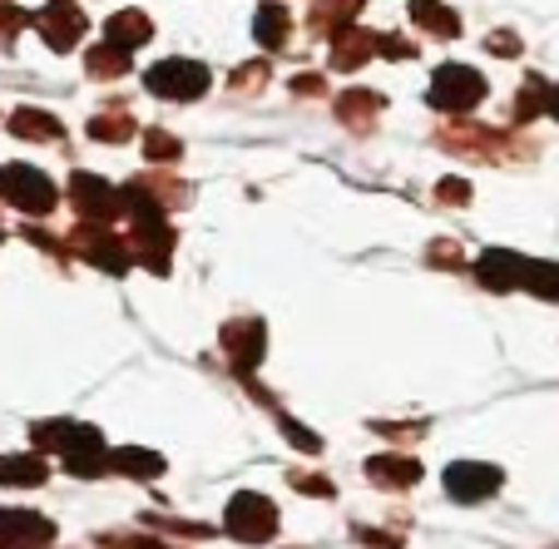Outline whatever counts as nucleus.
Instances as JSON below:
<instances>
[{
  "label": "nucleus",
  "instance_id": "nucleus-1",
  "mask_svg": "<svg viewBox=\"0 0 559 549\" xmlns=\"http://www.w3.org/2000/svg\"><path fill=\"white\" fill-rule=\"evenodd\" d=\"M228 535L243 539V545H267V539L277 535V525H283V515H277V505L263 496V490H238V496L228 500Z\"/></svg>",
  "mask_w": 559,
  "mask_h": 549
},
{
  "label": "nucleus",
  "instance_id": "nucleus-2",
  "mask_svg": "<svg viewBox=\"0 0 559 549\" xmlns=\"http://www.w3.org/2000/svg\"><path fill=\"white\" fill-rule=\"evenodd\" d=\"M441 486H445V496L461 500V505H480V500L500 496L506 470H500V465H486V461H455V465H445Z\"/></svg>",
  "mask_w": 559,
  "mask_h": 549
},
{
  "label": "nucleus",
  "instance_id": "nucleus-3",
  "mask_svg": "<svg viewBox=\"0 0 559 549\" xmlns=\"http://www.w3.org/2000/svg\"><path fill=\"white\" fill-rule=\"evenodd\" d=\"M31 441L35 451H60L64 461L74 455H90V451H105V435L85 421H70V416H55V421H35L31 426Z\"/></svg>",
  "mask_w": 559,
  "mask_h": 549
},
{
  "label": "nucleus",
  "instance_id": "nucleus-4",
  "mask_svg": "<svg viewBox=\"0 0 559 549\" xmlns=\"http://www.w3.org/2000/svg\"><path fill=\"white\" fill-rule=\"evenodd\" d=\"M486 99V74H475L471 64H441L431 80V105L445 115H465Z\"/></svg>",
  "mask_w": 559,
  "mask_h": 549
},
{
  "label": "nucleus",
  "instance_id": "nucleus-5",
  "mask_svg": "<svg viewBox=\"0 0 559 549\" xmlns=\"http://www.w3.org/2000/svg\"><path fill=\"white\" fill-rule=\"evenodd\" d=\"M0 199L21 213H40L45 218L55 208V183L40 169H31V164H5L0 169Z\"/></svg>",
  "mask_w": 559,
  "mask_h": 549
},
{
  "label": "nucleus",
  "instance_id": "nucleus-6",
  "mask_svg": "<svg viewBox=\"0 0 559 549\" xmlns=\"http://www.w3.org/2000/svg\"><path fill=\"white\" fill-rule=\"evenodd\" d=\"M144 85L154 89V95H164V99H199L203 89H209V70H203L199 60H158L154 70L144 74Z\"/></svg>",
  "mask_w": 559,
  "mask_h": 549
},
{
  "label": "nucleus",
  "instance_id": "nucleus-7",
  "mask_svg": "<svg viewBox=\"0 0 559 549\" xmlns=\"http://www.w3.org/2000/svg\"><path fill=\"white\" fill-rule=\"evenodd\" d=\"M70 193H74V208H80L85 223H115L119 213H124V189H115V183L99 179V174H74Z\"/></svg>",
  "mask_w": 559,
  "mask_h": 549
},
{
  "label": "nucleus",
  "instance_id": "nucleus-8",
  "mask_svg": "<svg viewBox=\"0 0 559 549\" xmlns=\"http://www.w3.org/2000/svg\"><path fill=\"white\" fill-rule=\"evenodd\" d=\"M70 248L85 263H95V267H105V273H129V263H134V253L129 248L134 243H124V238H115V232H105V223H90V228H80L70 238Z\"/></svg>",
  "mask_w": 559,
  "mask_h": 549
},
{
  "label": "nucleus",
  "instance_id": "nucleus-9",
  "mask_svg": "<svg viewBox=\"0 0 559 549\" xmlns=\"http://www.w3.org/2000/svg\"><path fill=\"white\" fill-rule=\"evenodd\" d=\"M55 545V525L35 510H0V549H45Z\"/></svg>",
  "mask_w": 559,
  "mask_h": 549
},
{
  "label": "nucleus",
  "instance_id": "nucleus-10",
  "mask_svg": "<svg viewBox=\"0 0 559 549\" xmlns=\"http://www.w3.org/2000/svg\"><path fill=\"white\" fill-rule=\"evenodd\" d=\"M223 351L233 357V371H243V377H253L258 371V361H263V351H267V327L263 322H228L223 327Z\"/></svg>",
  "mask_w": 559,
  "mask_h": 549
},
{
  "label": "nucleus",
  "instance_id": "nucleus-11",
  "mask_svg": "<svg viewBox=\"0 0 559 549\" xmlns=\"http://www.w3.org/2000/svg\"><path fill=\"white\" fill-rule=\"evenodd\" d=\"M31 25L40 31V40L50 45V50H70V45H80V35H85V11H80V5L55 0V5H45Z\"/></svg>",
  "mask_w": 559,
  "mask_h": 549
},
{
  "label": "nucleus",
  "instance_id": "nucleus-12",
  "mask_svg": "<svg viewBox=\"0 0 559 549\" xmlns=\"http://www.w3.org/2000/svg\"><path fill=\"white\" fill-rule=\"evenodd\" d=\"M525 267H530V258L510 253V248H490V253H480V263H475V277H480L490 293H510V287H525Z\"/></svg>",
  "mask_w": 559,
  "mask_h": 549
},
{
  "label": "nucleus",
  "instance_id": "nucleus-13",
  "mask_svg": "<svg viewBox=\"0 0 559 549\" xmlns=\"http://www.w3.org/2000/svg\"><path fill=\"white\" fill-rule=\"evenodd\" d=\"M421 461L416 455H396V451H381V455H371L367 461V480H377V486H386V490H412V486H421Z\"/></svg>",
  "mask_w": 559,
  "mask_h": 549
},
{
  "label": "nucleus",
  "instance_id": "nucleus-14",
  "mask_svg": "<svg viewBox=\"0 0 559 549\" xmlns=\"http://www.w3.org/2000/svg\"><path fill=\"white\" fill-rule=\"evenodd\" d=\"M50 480V465H45V451H25V455H0V486L15 490H35Z\"/></svg>",
  "mask_w": 559,
  "mask_h": 549
},
{
  "label": "nucleus",
  "instance_id": "nucleus-15",
  "mask_svg": "<svg viewBox=\"0 0 559 549\" xmlns=\"http://www.w3.org/2000/svg\"><path fill=\"white\" fill-rule=\"evenodd\" d=\"M115 470L129 480H158L164 476V455L148 451V445H119L115 451Z\"/></svg>",
  "mask_w": 559,
  "mask_h": 549
},
{
  "label": "nucleus",
  "instance_id": "nucleus-16",
  "mask_svg": "<svg viewBox=\"0 0 559 549\" xmlns=\"http://www.w3.org/2000/svg\"><path fill=\"white\" fill-rule=\"evenodd\" d=\"M412 21L421 25V31L441 35V40H455V35H461V21L445 11L441 0H412Z\"/></svg>",
  "mask_w": 559,
  "mask_h": 549
},
{
  "label": "nucleus",
  "instance_id": "nucleus-17",
  "mask_svg": "<svg viewBox=\"0 0 559 549\" xmlns=\"http://www.w3.org/2000/svg\"><path fill=\"white\" fill-rule=\"evenodd\" d=\"M253 35H258V45H263V50H283L287 35H293V21H287L283 5H263V11H258V21H253Z\"/></svg>",
  "mask_w": 559,
  "mask_h": 549
},
{
  "label": "nucleus",
  "instance_id": "nucleus-18",
  "mask_svg": "<svg viewBox=\"0 0 559 549\" xmlns=\"http://www.w3.org/2000/svg\"><path fill=\"white\" fill-rule=\"evenodd\" d=\"M105 35H109V45H119V50H134V45H144L148 35H154V25H148L139 11H119L115 21L105 25Z\"/></svg>",
  "mask_w": 559,
  "mask_h": 549
},
{
  "label": "nucleus",
  "instance_id": "nucleus-19",
  "mask_svg": "<svg viewBox=\"0 0 559 549\" xmlns=\"http://www.w3.org/2000/svg\"><path fill=\"white\" fill-rule=\"evenodd\" d=\"M11 134H21V139H60V119L55 115H40V109H15L11 115Z\"/></svg>",
  "mask_w": 559,
  "mask_h": 549
},
{
  "label": "nucleus",
  "instance_id": "nucleus-20",
  "mask_svg": "<svg viewBox=\"0 0 559 549\" xmlns=\"http://www.w3.org/2000/svg\"><path fill=\"white\" fill-rule=\"evenodd\" d=\"M539 109H549V85L539 80V74H530L525 89H520V99H515V124H530Z\"/></svg>",
  "mask_w": 559,
  "mask_h": 549
},
{
  "label": "nucleus",
  "instance_id": "nucleus-21",
  "mask_svg": "<svg viewBox=\"0 0 559 549\" xmlns=\"http://www.w3.org/2000/svg\"><path fill=\"white\" fill-rule=\"evenodd\" d=\"M90 74H99V80H115V74L129 70V50H119V45H99V50L85 55Z\"/></svg>",
  "mask_w": 559,
  "mask_h": 549
},
{
  "label": "nucleus",
  "instance_id": "nucleus-22",
  "mask_svg": "<svg viewBox=\"0 0 559 549\" xmlns=\"http://www.w3.org/2000/svg\"><path fill=\"white\" fill-rule=\"evenodd\" d=\"M90 134H95L99 144H124V139L134 134V119L129 115H99V119H90Z\"/></svg>",
  "mask_w": 559,
  "mask_h": 549
},
{
  "label": "nucleus",
  "instance_id": "nucleus-23",
  "mask_svg": "<svg viewBox=\"0 0 559 549\" xmlns=\"http://www.w3.org/2000/svg\"><path fill=\"white\" fill-rule=\"evenodd\" d=\"M525 287L530 293H539V297H559V263H535V258H530Z\"/></svg>",
  "mask_w": 559,
  "mask_h": 549
},
{
  "label": "nucleus",
  "instance_id": "nucleus-24",
  "mask_svg": "<svg viewBox=\"0 0 559 549\" xmlns=\"http://www.w3.org/2000/svg\"><path fill=\"white\" fill-rule=\"evenodd\" d=\"M277 426H283V431H287V441H293L297 451H307V455H317V451H322V435H317V431H307V426H297L293 416H277Z\"/></svg>",
  "mask_w": 559,
  "mask_h": 549
},
{
  "label": "nucleus",
  "instance_id": "nucleus-25",
  "mask_svg": "<svg viewBox=\"0 0 559 549\" xmlns=\"http://www.w3.org/2000/svg\"><path fill=\"white\" fill-rule=\"evenodd\" d=\"M287 480H293V486L302 490V496H322V500L337 496V490H332V480H328V476H312V470H293Z\"/></svg>",
  "mask_w": 559,
  "mask_h": 549
},
{
  "label": "nucleus",
  "instance_id": "nucleus-26",
  "mask_svg": "<svg viewBox=\"0 0 559 549\" xmlns=\"http://www.w3.org/2000/svg\"><path fill=\"white\" fill-rule=\"evenodd\" d=\"M144 148H148V159H164V164H174V159H179V154H183V148H179V139L158 134V129L144 139Z\"/></svg>",
  "mask_w": 559,
  "mask_h": 549
},
{
  "label": "nucleus",
  "instance_id": "nucleus-27",
  "mask_svg": "<svg viewBox=\"0 0 559 549\" xmlns=\"http://www.w3.org/2000/svg\"><path fill=\"white\" fill-rule=\"evenodd\" d=\"M352 539H361V545H377V549H402V535H386V529H367V525H352Z\"/></svg>",
  "mask_w": 559,
  "mask_h": 549
},
{
  "label": "nucleus",
  "instance_id": "nucleus-28",
  "mask_svg": "<svg viewBox=\"0 0 559 549\" xmlns=\"http://www.w3.org/2000/svg\"><path fill=\"white\" fill-rule=\"evenodd\" d=\"M25 21H31V15H21L15 5H5V0H0V40H11V35L21 31Z\"/></svg>",
  "mask_w": 559,
  "mask_h": 549
},
{
  "label": "nucleus",
  "instance_id": "nucleus-29",
  "mask_svg": "<svg viewBox=\"0 0 559 549\" xmlns=\"http://www.w3.org/2000/svg\"><path fill=\"white\" fill-rule=\"evenodd\" d=\"M436 193H441V199H451V203H465V199H471V189H465L461 179H445V183H441V189H436Z\"/></svg>",
  "mask_w": 559,
  "mask_h": 549
},
{
  "label": "nucleus",
  "instance_id": "nucleus-30",
  "mask_svg": "<svg viewBox=\"0 0 559 549\" xmlns=\"http://www.w3.org/2000/svg\"><path fill=\"white\" fill-rule=\"evenodd\" d=\"M490 50L496 55H520V40L515 35H490Z\"/></svg>",
  "mask_w": 559,
  "mask_h": 549
},
{
  "label": "nucleus",
  "instance_id": "nucleus-31",
  "mask_svg": "<svg viewBox=\"0 0 559 549\" xmlns=\"http://www.w3.org/2000/svg\"><path fill=\"white\" fill-rule=\"evenodd\" d=\"M549 115L559 119V89H549Z\"/></svg>",
  "mask_w": 559,
  "mask_h": 549
}]
</instances>
